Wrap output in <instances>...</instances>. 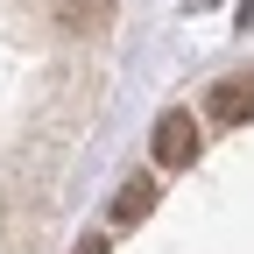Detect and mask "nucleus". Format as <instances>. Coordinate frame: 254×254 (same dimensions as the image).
Masks as SVG:
<instances>
[{
  "mask_svg": "<svg viewBox=\"0 0 254 254\" xmlns=\"http://www.w3.org/2000/svg\"><path fill=\"white\" fill-rule=\"evenodd\" d=\"M155 163L163 170H190L198 163V120L190 113H163L155 120Z\"/></svg>",
  "mask_w": 254,
  "mask_h": 254,
  "instance_id": "obj_1",
  "label": "nucleus"
},
{
  "mask_svg": "<svg viewBox=\"0 0 254 254\" xmlns=\"http://www.w3.org/2000/svg\"><path fill=\"white\" fill-rule=\"evenodd\" d=\"M205 113H212L219 127L254 120V78H219V85H212V99H205Z\"/></svg>",
  "mask_w": 254,
  "mask_h": 254,
  "instance_id": "obj_2",
  "label": "nucleus"
},
{
  "mask_svg": "<svg viewBox=\"0 0 254 254\" xmlns=\"http://www.w3.org/2000/svg\"><path fill=\"white\" fill-rule=\"evenodd\" d=\"M148 212H155V184H148V177H134V184L113 198V219H120V226H134V219H148Z\"/></svg>",
  "mask_w": 254,
  "mask_h": 254,
  "instance_id": "obj_3",
  "label": "nucleus"
},
{
  "mask_svg": "<svg viewBox=\"0 0 254 254\" xmlns=\"http://www.w3.org/2000/svg\"><path fill=\"white\" fill-rule=\"evenodd\" d=\"M78 254H106V240H78Z\"/></svg>",
  "mask_w": 254,
  "mask_h": 254,
  "instance_id": "obj_4",
  "label": "nucleus"
}]
</instances>
